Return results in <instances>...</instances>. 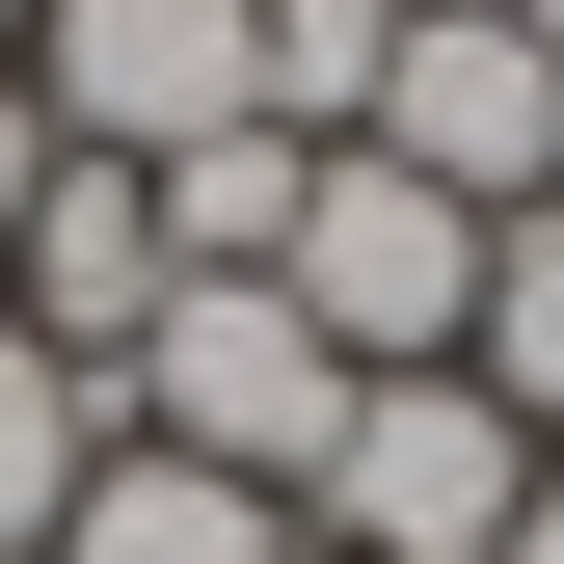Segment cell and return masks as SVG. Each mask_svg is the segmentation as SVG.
Masks as SVG:
<instances>
[{"instance_id": "9a60e30c", "label": "cell", "mask_w": 564, "mask_h": 564, "mask_svg": "<svg viewBox=\"0 0 564 564\" xmlns=\"http://www.w3.org/2000/svg\"><path fill=\"white\" fill-rule=\"evenodd\" d=\"M0 54H28V0H0Z\"/></svg>"}, {"instance_id": "30bf717a", "label": "cell", "mask_w": 564, "mask_h": 564, "mask_svg": "<svg viewBox=\"0 0 564 564\" xmlns=\"http://www.w3.org/2000/svg\"><path fill=\"white\" fill-rule=\"evenodd\" d=\"M457 377L564 457V188H538V216H484V323H457Z\"/></svg>"}, {"instance_id": "3957f363", "label": "cell", "mask_w": 564, "mask_h": 564, "mask_svg": "<svg viewBox=\"0 0 564 564\" xmlns=\"http://www.w3.org/2000/svg\"><path fill=\"white\" fill-rule=\"evenodd\" d=\"M269 296H296L349 377H457V323H484V216H457V188H403V162H323Z\"/></svg>"}, {"instance_id": "277c9868", "label": "cell", "mask_w": 564, "mask_h": 564, "mask_svg": "<svg viewBox=\"0 0 564 564\" xmlns=\"http://www.w3.org/2000/svg\"><path fill=\"white\" fill-rule=\"evenodd\" d=\"M349 162L457 188V216H538V188H564V54L511 28V0H431V28L377 54V134H349Z\"/></svg>"}, {"instance_id": "5bb4252c", "label": "cell", "mask_w": 564, "mask_h": 564, "mask_svg": "<svg viewBox=\"0 0 564 564\" xmlns=\"http://www.w3.org/2000/svg\"><path fill=\"white\" fill-rule=\"evenodd\" d=\"M511 28H538V54H564V0H511Z\"/></svg>"}, {"instance_id": "9c48e42d", "label": "cell", "mask_w": 564, "mask_h": 564, "mask_svg": "<svg viewBox=\"0 0 564 564\" xmlns=\"http://www.w3.org/2000/svg\"><path fill=\"white\" fill-rule=\"evenodd\" d=\"M377 54H403V0H242V108L323 134V162L377 134Z\"/></svg>"}, {"instance_id": "2e32d148", "label": "cell", "mask_w": 564, "mask_h": 564, "mask_svg": "<svg viewBox=\"0 0 564 564\" xmlns=\"http://www.w3.org/2000/svg\"><path fill=\"white\" fill-rule=\"evenodd\" d=\"M403 28H431V0H403Z\"/></svg>"}, {"instance_id": "52a82bcc", "label": "cell", "mask_w": 564, "mask_h": 564, "mask_svg": "<svg viewBox=\"0 0 564 564\" xmlns=\"http://www.w3.org/2000/svg\"><path fill=\"white\" fill-rule=\"evenodd\" d=\"M54 564H296V484H216V457L108 431L82 484H54Z\"/></svg>"}, {"instance_id": "7a4b0ae2", "label": "cell", "mask_w": 564, "mask_h": 564, "mask_svg": "<svg viewBox=\"0 0 564 564\" xmlns=\"http://www.w3.org/2000/svg\"><path fill=\"white\" fill-rule=\"evenodd\" d=\"M108 431H162V457H216V484H323V431H349V349L269 296V269H188V296L134 323Z\"/></svg>"}, {"instance_id": "4fadbf2b", "label": "cell", "mask_w": 564, "mask_h": 564, "mask_svg": "<svg viewBox=\"0 0 564 564\" xmlns=\"http://www.w3.org/2000/svg\"><path fill=\"white\" fill-rule=\"evenodd\" d=\"M511 564H564V457H538V511H511Z\"/></svg>"}, {"instance_id": "7c38bea8", "label": "cell", "mask_w": 564, "mask_h": 564, "mask_svg": "<svg viewBox=\"0 0 564 564\" xmlns=\"http://www.w3.org/2000/svg\"><path fill=\"white\" fill-rule=\"evenodd\" d=\"M28 188H54V108H28V54H0V242H28Z\"/></svg>"}, {"instance_id": "5b68a950", "label": "cell", "mask_w": 564, "mask_h": 564, "mask_svg": "<svg viewBox=\"0 0 564 564\" xmlns=\"http://www.w3.org/2000/svg\"><path fill=\"white\" fill-rule=\"evenodd\" d=\"M28 108L54 162H188L242 134V0H28Z\"/></svg>"}, {"instance_id": "8992f818", "label": "cell", "mask_w": 564, "mask_h": 564, "mask_svg": "<svg viewBox=\"0 0 564 564\" xmlns=\"http://www.w3.org/2000/svg\"><path fill=\"white\" fill-rule=\"evenodd\" d=\"M0 323H28L54 377H134V323H162V188H134V162H54L28 242H0Z\"/></svg>"}, {"instance_id": "ba28073f", "label": "cell", "mask_w": 564, "mask_h": 564, "mask_svg": "<svg viewBox=\"0 0 564 564\" xmlns=\"http://www.w3.org/2000/svg\"><path fill=\"white\" fill-rule=\"evenodd\" d=\"M134 188H162V296H188V269H296V188H323V134H188V162H134Z\"/></svg>"}, {"instance_id": "8fae6325", "label": "cell", "mask_w": 564, "mask_h": 564, "mask_svg": "<svg viewBox=\"0 0 564 564\" xmlns=\"http://www.w3.org/2000/svg\"><path fill=\"white\" fill-rule=\"evenodd\" d=\"M108 457V377H54L28 323H0V564H54V484Z\"/></svg>"}, {"instance_id": "6da1fadb", "label": "cell", "mask_w": 564, "mask_h": 564, "mask_svg": "<svg viewBox=\"0 0 564 564\" xmlns=\"http://www.w3.org/2000/svg\"><path fill=\"white\" fill-rule=\"evenodd\" d=\"M511 511H538V431L484 377H349V431L296 484V564H511Z\"/></svg>"}]
</instances>
